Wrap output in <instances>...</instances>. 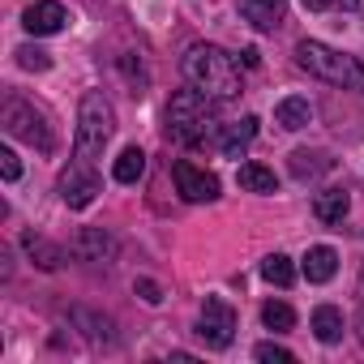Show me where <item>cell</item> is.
Instances as JSON below:
<instances>
[{"label": "cell", "instance_id": "cell-1", "mask_svg": "<svg viewBox=\"0 0 364 364\" xmlns=\"http://www.w3.org/2000/svg\"><path fill=\"white\" fill-rule=\"evenodd\" d=\"M219 133V99L202 95L198 86L176 90L167 103V137L180 146H202Z\"/></svg>", "mask_w": 364, "mask_h": 364}, {"label": "cell", "instance_id": "cell-2", "mask_svg": "<svg viewBox=\"0 0 364 364\" xmlns=\"http://www.w3.org/2000/svg\"><path fill=\"white\" fill-rule=\"evenodd\" d=\"M180 69H185L189 86H198L210 99H236L240 95V65H236V56H228L215 43H193L185 52V60H180Z\"/></svg>", "mask_w": 364, "mask_h": 364}, {"label": "cell", "instance_id": "cell-3", "mask_svg": "<svg viewBox=\"0 0 364 364\" xmlns=\"http://www.w3.org/2000/svg\"><path fill=\"white\" fill-rule=\"evenodd\" d=\"M112 133H116V112H112L107 95H103V90H86V95H82V107H77L73 159H77V163H86V167H95V163L103 159V150H107Z\"/></svg>", "mask_w": 364, "mask_h": 364}, {"label": "cell", "instance_id": "cell-4", "mask_svg": "<svg viewBox=\"0 0 364 364\" xmlns=\"http://www.w3.org/2000/svg\"><path fill=\"white\" fill-rule=\"evenodd\" d=\"M296 65L330 86H343V90H360L364 95V60L330 48V43H317V39H304L296 43Z\"/></svg>", "mask_w": 364, "mask_h": 364}, {"label": "cell", "instance_id": "cell-5", "mask_svg": "<svg viewBox=\"0 0 364 364\" xmlns=\"http://www.w3.org/2000/svg\"><path fill=\"white\" fill-rule=\"evenodd\" d=\"M5 129L18 137V141H31L35 150H52L56 146V137H52V124H48V116L35 107V103H26V99H5Z\"/></svg>", "mask_w": 364, "mask_h": 364}, {"label": "cell", "instance_id": "cell-6", "mask_svg": "<svg viewBox=\"0 0 364 364\" xmlns=\"http://www.w3.org/2000/svg\"><path fill=\"white\" fill-rule=\"evenodd\" d=\"M198 338H202L206 347H215V351L232 347V338H236V313H232V304H228V300L206 296L202 317H198Z\"/></svg>", "mask_w": 364, "mask_h": 364}, {"label": "cell", "instance_id": "cell-7", "mask_svg": "<svg viewBox=\"0 0 364 364\" xmlns=\"http://www.w3.org/2000/svg\"><path fill=\"white\" fill-rule=\"evenodd\" d=\"M60 198H65L69 210H86V206L99 198V171L73 159V163L60 171Z\"/></svg>", "mask_w": 364, "mask_h": 364}, {"label": "cell", "instance_id": "cell-8", "mask_svg": "<svg viewBox=\"0 0 364 364\" xmlns=\"http://www.w3.org/2000/svg\"><path fill=\"white\" fill-rule=\"evenodd\" d=\"M171 171H176V189H180V198H185V202L202 206V202H215L219 198V176L215 171L193 167V163H176Z\"/></svg>", "mask_w": 364, "mask_h": 364}, {"label": "cell", "instance_id": "cell-9", "mask_svg": "<svg viewBox=\"0 0 364 364\" xmlns=\"http://www.w3.org/2000/svg\"><path fill=\"white\" fill-rule=\"evenodd\" d=\"M69 22H73V18H69V9L60 5V0H39V5H31V9L22 14V26H26V35H35V39L60 35Z\"/></svg>", "mask_w": 364, "mask_h": 364}, {"label": "cell", "instance_id": "cell-10", "mask_svg": "<svg viewBox=\"0 0 364 364\" xmlns=\"http://www.w3.org/2000/svg\"><path fill=\"white\" fill-rule=\"evenodd\" d=\"M287 14V0H240V18L257 31H274Z\"/></svg>", "mask_w": 364, "mask_h": 364}, {"label": "cell", "instance_id": "cell-11", "mask_svg": "<svg viewBox=\"0 0 364 364\" xmlns=\"http://www.w3.org/2000/svg\"><path fill=\"white\" fill-rule=\"evenodd\" d=\"M300 270H304V279H309V283H330V279H334V270H338V253H334L330 245H317V249H309V253H304Z\"/></svg>", "mask_w": 364, "mask_h": 364}, {"label": "cell", "instance_id": "cell-12", "mask_svg": "<svg viewBox=\"0 0 364 364\" xmlns=\"http://www.w3.org/2000/svg\"><path fill=\"white\" fill-rule=\"evenodd\" d=\"M257 137V116H245V120H236V124H228L223 129V137H219V150L228 154V159H236V154H245V146Z\"/></svg>", "mask_w": 364, "mask_h": 364}, {"label": "cell", "instance_id": "cell-13", "mask_svg": "<svg viewBox=\"0 0 364 364\" xmlns=\"http://www.w3.org/2000/svg\"><path fill=\"white\" fill-rule=\"evenodd\" d=\"M347 210H351L347 189H321V193H317V202H313V215H317L321 223H343V219H347Z\"/></svg>", "mask_w": 364, "mask_h": 364}, {"label": "cell", "instance_id": "cell-14", "mask_svg": "<svg viewBox=\"0 0 364 364\" xmlns=\"http://www.w3.org/2000/svg\"><path fill=\"white\" fill-rule=\"evenodd\" d=\"M73 253L86 257V262H112V257H116V240H112L107 232L90 228V232H82V240L73 245Z\"/></svg>", "mask_w": 364, "mask_h": 364}, {"label": "cell", "instance_id": "cell-15", "mask_svg": "<svg viewBox=\"0 0 364 364\" xmlns=\"http://www.w3.org/2000/svg\"><path fill=\"white\" fill-rule=\"evenodd\" d=\"M309 326H313L317 343H338V338H343V309H334V304H317Z\"/></svg>", "mask_w": 364, "mask_h": 364}, {"label": "cell", "instance_id": "cell-16", "mask_svg": "<svg viewBox=\"0 0 364 364\" xmlns=\"http://www.w3.org/2000/svg\"><path fill=\"white\" fill-rule=\"evenodd\" d=\"M313 120V107H309V99H300V95H291V99H279V107H274V124H283V129H304Z\"/></svg>", "mask_w": 364, "mask_h": 364}, {"label": "cell", "instance_id": "cell-17", "mask_svg": "<svg viewBox=\"0 0 364 364\" xmlns=\"http://www.w3.org/2000/svg\"><path fill=\"white\" fill-rule=\"evenodd\" d=\"M141 171H146V154H141L137 146H124V150L116 154V163H112V176L120 180V185H137Z\"/></svg>", "mask_w": 364, "mask_h": 364}, {"label": "cell", "instance_id": "cell-18", "mask_svg": "<svg viewBox=\"0 0 364 364\" xmlns=\"http://www.w3.org/2000/svg\"><path fill=\"white\" fill-rule=\"evenodd\" d=\"M236 180H240V189H249V193H274V189H279L274 171H270V167H262V163H240Z\"/></svg>", "mask_w": 364, "mask_h": 364}, {"label": "cell", "instance_id": "cell-19", "mask_svg": "<svg viewBox=\"0 0 364 364\" xmlns=\"http://www.w3.org/2000/svg\"><path fill=\"white\" fill-rule=\"evenodd\" d=\"M321 171H330L326 150H291V176L296 180H317Z\"/></svg>", "mask_w": 364, "mask_h": 364}, {"label": "cell", "instance_id": "cell-20", "mask_svg": "<svg viewBox=\"0 0 364 364\" xmlns=\"http://www.w3.org/2000/svg\"><path fill=\"white\" fill-rule=\"evenodd\" d=\"M22 245H26V253L35 257V266L39 270H60V262H65V253L52 245V240H43V236H35V232H26L22 236Z\"/></svg>", "mask_w": 364, "mask_h": 364}, {"label": "cell", "instance_id": "cell-21", "mask_svg": "<svg viewBox=\"0 0 364 364\" xmlns=\"http://www.w3.org/2000/svg\"><path fill=\"white\" fill-rule=\"evenodd\" d=\"M262 279L274 283V287H291V279H296L291 257H287V253H270V257L262 262Z\"/></svg>", "mask_w": 364, "mask_h": 364}, {"label": "cell", "instance_id": "cell-22", "mask_svg": "<svg viewBox=\"0 0 364 364\" xmlns=\"http://www.w3.org/2000/svg\"><path fill=\"white\" fill-rule=\"evenodd\" d=\"M262 321H266V330H291L296 326V313L283 300H266L262 304Z\"/></svg>", "mask_w": 364, "mask_h": 364}, {"label": "cell", "instance_id": "cell-23", "mask_svg": "<svg viewBox=\"0 0 364 364\" xmlns=\"http://www.w3.org/2000/svg\"><path fill=\"white\" fill-rule=\"evenodd\" d=\"M14 56H18V65H22L26 73H43V69H52V56H48L43 48H31V43H26V48H18Z\"/></svg>", "mask_w": 364, "mask_h": 364}, {"label": "cell", "instance_id": "cell-24", "mask_svg": "<svg viewBox=\"0 0 364 364\" xmlns=\"http://www.w3.org/2000/svg\"><path fill=\"white\" fill-rule=\"evenodd\" d=\"M309 14H351L360 9V0H304Z\"/></svg>", "mask_w": 364, "mask_h": 364}, {"label": "cell", "instance_id": "cell-25", "mask_svg": "<svg viewBox=\"0 0 364 364\" xmlns=\"http://www.w3.org/2000/svg\"><path fill=\"white\" fill-rule=\"evenodd\" d=\"M253 355H257V360H266V364H291V360H296V355H291L287 347H279V343H257V347H253Z\"/></svg>", "mask_w": 364, "mask_h": 364}, {"label": "cell", "instance_id": "cell-26", "mask_svg": "<svg viewBox=\"0 0 364 364\" xmlns=\"http://www.w3.org/2000/svg\"><path fill=\"white\" fill-rule=\"evenodd\" d=\"M0 171H5V180L14 185V180L22 176V163H18V154L14 150H0Z\"/></svg>", "mask_w": 364, "mask_h": 364}, {"label": "cell", "instance_id": "cell-27", "mask_svg": "<svg viewBox=\"0 0 364 364\" xmlns=\"http://www.w3.org/2000/svg\"><path fill=\"white\" fill-rule=\"evenodd\" d=\"M137 291H141V300H146V304H159V300H163V296H159V287H154L150 279H137Z\"/></svg>", "mask_w": 364, "mask_h": 364}, {"label": "cell", "instance_id": "cell-28", "mask_svg": "<svg viewBox=\"0 0 364 364\" xmlns=\"http://www.w3.org/2000/svg\"><path fill=\"white\" fill-rule=\"evenodd\" d=\"M240 60H245L249 69H257V52H253V48H245V52H240Z\"/></svg>", "mask_w": 364, "mask_h": 364}, {"label": "cell", "instance_id": "cell-29", "mask_svg": "<svg viewBox=\"0 0 364 364\" xmlns=\"http://www.w3.org/2000/svg\"><path fill=\"white\" fill-rule=\"evenodd\" d=\"M360 304H364V270H360Z\"/></svg>", "mask_w": 364, "mask_h": 364}]
</instances>
